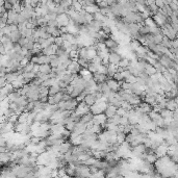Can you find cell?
Masks as SVG:
<instances>
[{
  "label": "cell",
  "mask_w": 178,
  "mask_h": 178,
  "mask_svg": "<svg viewBox=\"0 0 178 178\" xmlns=\"http://www.w3.org/2000/svg\"><path fill=\"white\" fill-rule=\"evenodd\" d=\"M125 141H126V134L125 133H123V132L117 133V143H118L119 145H122Z\"/></svg>",
  "instance_id": "21"
},
{
  "label": "cell",
  "mask_w": 178,
  "mask_h": 178,
  "mask_svg": "<svg viewBox=\"0 0 178 178\" xmlns=\"http://www.w3.org/2000/svg\"><path fill=\"white\" fill-rule=\"evenodd\" d=\"M58 46H56V45H52V46H50V47H48L46 48V49H44L42 51V54H44V55H47V56H51V55H55L56 54V50L58 49Z\"/></svg>",
  "instance_id": "10"
},
{
  "label": "cell",
  "mask_w": 178,
  "mask_h": 178,
  "mask_svg": "<svg viewBox=\"0 0 178 178\" xmlns=\"http://www.w3.org/2000/svg\"><path fill=\"white\" fill-rule=\"evenodd\" d=\"M35 64H32L31 62L28 63V64H27V65L23 68L24 73H26V72H32V71H34V69H35Z\"/></svg>",
  "instance_id": "23"
},
{
  "label": "cell",
  "mask_w": 178,
  "mask_h": 178,
  "mask_svg": "<svg viewBox=\"0 0 178 178\" xmlns=\"http://www.w3.org/2000/svg\"><path fill=\"white\" fill-rule=\"evenodd\" d=\"M106 67H107V76H108V78H113L114 75H115L116 73H118L119 66L113 65V64H108Z\"/></svg>",
  "instance_id": "11"
},
{
  "label": "cell",
  "mask_w": 178,
  "mask_h": 178,
  "mask_svg": "<svg viewBox=\"0 0 178 178\" xmlns=\"http://www.w3.org/2000/svg\"><path fill=\"white\" fill-rule=\"evenodd\" d=\"M75 127H76V123L75 122H69V123L67 124V125H65V128L67 129V130H69L70 132H73L75 130Z\"/></svg>",
  "instance_id": "24"
},
{
  "label": "cell",
  "mask_w": 178,
  "mask_h": 178,
  "mask_svg": "<svg viewBox=\"0 0 178 178\" xmlns=\"http://www.w3.org/2000/svg\"><path fill=\"white\" fill-rule=\"evenodd\" d=\"M85 102L88 104L89 106H93L94 104H95L96 102H97V99H96V96L95 94H90V95H88L85 99Z\"/></svg>",
  "instance_id": "15"
},
{
  "label": "cell",
  "mask_w": 178,
  "mask_h": 178,
  "mask_svg": "<svg viewBox=\"0 0 178 178\" xmlns=\"http://www.w3.org/2000/svg\"><path fill=\"white\" fill-rule=\"evenodd\" d=\"M129 124V120L127 117H122L121 118V121H120V125L121 126H126Z\"/></svg>",
  "instance_id": "30"
},
{
  "label": "cell",
  "mask_w": 178,
  "mask_h": 178,
  "mask_svg": "<svg viewBox=\"0 0 178 178\" xmlns=\"http://www.w3.org/2000/svg\"><path fill=\"white\" fill-rule=\"evenodd\" d=\"M68 72H70L71 74H78L80 73V71L82 70V68L80 67V65L77 62H72V64L68 67Z\"/></svg>",
  "instance_id": "8"
},
{
  "label": "cell",
  "mask_w": 178,
  "mask_h": 178,
  "mask_svg": "<svg viewBox=\"0 0 178 178\" xmlns=\"http://www.w3.org/2000/svg\"><path fill=\"white\" fill-rule=\"evenodd\" d=\"M122 57L118 52H109V64H113V65L119 66V64L122 60Z\"/></svg>",
  "instance_id": "6"
},
{
  "label": "cell",
  "mask_w": 178,
  "mask_h": 178,
  "mask_svg": "<svg viewBox=\"0 0 178 178\" xmlns=\"http://www.w3.org/2000/svg\"><path fill=\"white\" fill-rule=\"evenodd\" d=\"M75 113L77 114L78 116L82 117V116L86 115V114L91 113V107L85 102V101H83V102H80L79 104H78V106H77V108H76Z\"/></svg>",
  "instance_id": "2"
},
{
  "label": "cell",
  "mask_w": 178,
  "mask_h": 178,
  "mask_svg": "<svg viewBox=\"0 0 178 178\" xmlns=\"http://www.w3.org/2000/svg\"><path fill=\"white\" fill-rule=\"evenodd\" d=\"M93 124L95 125H100V126H103L107 123V117L105 116V114H101V115H96L94 116V119H93Z\"/></svg>",
  "instance_id": "3"
},
{
  "label": "cell",
  "mask_w": 178,
  "mask_h": 178,
  "mask_svg": "<svg viewBox=\"0 0 178 178\" xmlns=\"http://www.w3.org/2000/svg\"><path fill=\"white\" fill-rule=\"evenodd\" d=\"M114 79H115V80H117V81H118V82H122V81H124V77H123V76H122V74H121V73H116V74L115 75H114Z\"/></svg>",
  "instance_id": "28"
},
{
  "label": "cell",
  "mask_w": 178,
  "mask_h": 178,
  "mask_svg": "<svg viewBox=\"0 0 178 178\" xmlns=\"http://www.w3.org/2000/svg\"><path fill=\"white\" fill-rule=\"evenodd\" d=\"M93 119H94V115H93L92 113H89V114H86V115L81 117L80 122H82V123H85V124H89V123H91V122L93 121Z\"/></svg>",
  "instance_id": "18"
},
{
  "label": "cell",
  "mask_w": 178,
  "mask_h": 178,
  "mask_svg": "<svg viewBox=\"0 0 178 178\" xmlns=\"http://www.w3.org/2000/svg\"><path fill=\"white\" fill-rule=\"evenodd\" d=\"M62 89L60 88V85H52L51 88L49 89V96H54L56 94L62 92Z\"/></svg>",
  "instance_id": "20"
},
{
  "label": "cell",
  "mask_w": 178,
  "mask_h": 178,
  "mask_svg": "<svg viewBox=\"0 0 178 178\" xmlns=\"http://www.w3.org/2000/svg\"><path fill=\"white\" fill-rule=\"evenodd\" d=\"M79 75L81 76V77L83 78L85 81H90L91 79H93V74L90 72L88 69H82L80 71Z\"/></svg>",
  "instance_id": "14"
},
{
  "label": "cell",
  "mask_w": 178,
  "mask_h": 178,
  "mask_svg": "<svg viewBox=\"0 0 178 178\" xmlns=\"http://www.w3.org/2000/svg\"><path fill=\"white\" fill-rule=\"evenodd\" d=\"M108 106V102H96L93 106H91V113L93 114L94 116L96 115H101V114H104Z\"/></svg>",
  "instance_id": "1"
},
{
  "label": "cell",
  "mask_w": 178,
  "mask_h": 178,
  "mask_svg": "<svg viewBox=\"0 0 178 178\" xmlns=\"http://www.w3.org/2000/svg\"><path fill=\"white\" fill-rule=\"evenodd\" d=\"M56 21L58 22V25H60V27L69 26L70 18H69V16H68L67 14H63V15H60V16L57 17Z\"/></svg>",
  "instance_id": "5"
},
{
  "label": "cell",
  "mask_w": 178,
  "mask_h": 178,
  "mask_svg": "<svg viewBox=\"0 0 178 178\" xmlns=\"http://www.w3.org/2000/svg\"><path fill=\"white\" fill-rule=\"evenodd\" d=\"M40 72L43 73V74H50L52 72V67L50 65H41Z\"/></svg>",
  "instance_id": "17"
},
{
  "label": "cell",
  "mask_w": 178,
  "mask_h": 178,
  "mask_svg": "<svg viewBox=\"0 0 178 178\" xmlns=\"http://www.w3.org/2000/svg\"><path fill=\"white\" fill-rule=\"evenodd\" d=\"M166 108L169 109V111H173V113H174V111H176L177 108H178V105H177L176 101H175L174 99H168Z\"/></svg>",
  "instance_id": "13"
},
{
  "label": "cell",
  "mask_w": 178,
  "mask_h": 178,
  "mask_svg": "<svg viewBox=\"0 0 178 178\" xmlns=\"http://www.w3.org/2000/svg\"><path fill=\"white\" fill-rule=\"evenodd\" d=\"M81 93H82V91H80L79 89H77V88H74V90H73L72 94H71V97L74 98V99H76V98L78 97V96L80 95Z\"/></svg>",
  "instance_id": "26"
},
{
  "label": "cell",
  "mask_w": 178,
  "mask_h": 178,
  "mask_svg": "<svg viewBox=\"0 0 178 178\" xmlns=\"http://www.w3.org/2000/svg\"><path fill=\"white\" fill-rule=\"evenodd\" d=\"M93 78L94 80L97 82V85H101V83H104L106 82L109 78L107 75H104V74H100V73H95V74H93Z\"/></svg>",
  "instance_id": "9"
},
{
  "label": "cell",
  "mask_w": 178,
  "mask_h": 178,
  "mask_svg": "<svg viewBox=\"0 0 178 178\" xmlns=\"http://www.w3.org/2000/svg\"><path fill=\"white\" fill-rule=\"evenodd\" d=\"M78 58H83V60H88V48L83 47L78 50Z\"/></svg>",
  "instance_id": "19"
},
{
  "label": "cell",
  "mask_w": 178,
  "mask_h": 178,
  "mask_svg": "<svg viewBox=\"0 0 178 178\" xmlns=\"http://www.w3.org/2000/svg\"><path fill=\"white\" fill-rule=\"evenodd\" d=\"M64 42H65V41L63 40V38L62 37H58V38H55V43H54V44L56 45V46H58V47H62L63 44H64Z\"/></svg>",
  "instance_id": "29"
},
{
  "label": "cell",
  "mask_w": 178,
  "mask_h": 178,
  "mask_svg": "<svg viewBox=\"0 0 178 178\" xmlns=\"http://www.w3.org/2000/svg\"><path fill=\"white\" fill-rule=\"evenodd\" d=\"M117 108L116 106H114V105H111V104L108 103V106H107V108H106V111H105V116L107 117V119H111L114 116H116L117 115Z\"/></svg>",
  "instance_id": "12"
},
{
  "label": "cell",
  "mask_w": 178,
  "mask_h": 178,
  "mask_svg": "<svg viewBox=\"0 0 178 178\" xmlns=\"http://www.w3.org/2000/svg\"><path fill=\"white\" fill-rule=\"evenodd\" d=\"M106 83H107V85L109 86V89H111V90L113 91V92L119 93L122 90L120 82H118V81L115 80L114 78H109V79L106 81Z\"/></svg>",
  "instance_id": "4"
},
{
  "label": "cell",
  "mask_w": 178,
  "mask_h": 178,
  "mask_svg": "<svg viewBox=\"0 0 178 178\" xmlns=\"http://www.w3.org/2000/svg\"><path fill=\"white\" fill-rule=\"evenodd\" d=\"M96 161H97V159H96L95 157H91V158H89L83 165H85V166H88V167L94 166V165H95V162H96Z\"/></svg>",
  "instance_id": "27"
},
{
  "label": "cell",
  "mask_w": 178,
  "mask_h": 178,
  "mask_svg": "<svg viewBox=\"0 0 178 178\" xmlns=\"http://www.w3.org/2000/svg\"><path fill=\"white\" fill-rule=\"evenodd\" d=\"M125 81H126V82H128V83H130V85H133V83L138 82V77H136V76H134V75H130L128 78H126Z\"/></svg>",
  "instance_id": "25"
},
{
  "label": "cell",
  "mask_w": 178,
  "mask_h": 178,
  "mask_svg": "<svg viewBox=\"0 0 178 178\" xmlns=\"http://www.w3.org/2000/svg\"><path fill=\"white\" fill-rule=\"evenodd\" d=\"M60 65H62V63H60V57H58L57 55H55L54 58H52L51 60L50 66H51L52 68H57V67H60Z\"/></svg>",
  "instance_id": "22"
},
{
  "label": "cell",
  "mask_w": 178,
  "mask_h": 178,
  "mask_svg": "<svg viewBox=\"0 0 178 178\" xmlns=\"http://www.w3.org/2000/svg\"><path fill=\"white\" fill-rule=\"evenodd\" d=\"M73 150V145L70 142H65L60 146V153L63 155H66L69 152H72Z\"/></svg>",
  "instance_id": "7"
},
{
  "label": "cell",
  "mask_w": 178,
  "mask_h": 178,
  "mask_svg": "<svg viewBox=\"0 0 178 178\" xmlns=\"http://www.w3.org/2000/svg\"><path fill=\"white\" fill-rule=\"evenodd\" d=\"M12 159V152H6V153H1L0 154V161L3 165L9 164Z\"/></svg>",
  "instance_id": "16"
}]
</instances>
